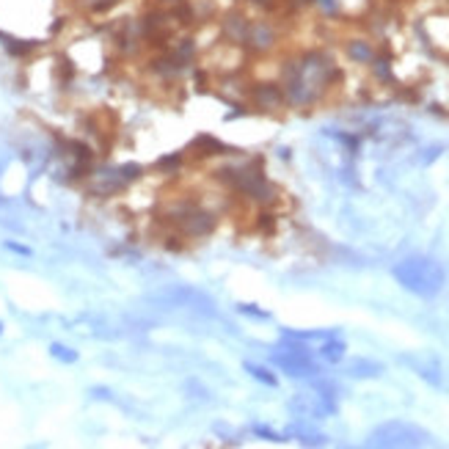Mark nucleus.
<instances>
[{"mask_svg": "<svg viewBox=\"0 0 449 449\" xmlns=\"http://www.w3.org/2000/svg\"><path fill=\"white\" fill-rule=\"evenodd\" d=\"M6 249L14 251V254H23V257H31V249H25V246H20V243H6Z\"/></svg>", "mask_w": 449, "mask_h": 449, "instance_id": "6", "label": "nucleus"}, {"mask_svg": "<svg viewBox=\"0 0 449 449\" xmlns=\"http://www.w3.org/2000/svg\"><path fill=\"white\" fill-rule=\"evenodd\" d=\"M0 334H3V323H0Z\"/></svg>", "mask_w": 449, "mask_h": 449, "instance_id": "7", "label": "nucleus"}, {"mask_svg": "<svg viewBox=\"0 0 449 449\" xmlns=\"http://www.w3.org/2000/svg\"><path fill=\"white\" fill-rule=\"evenodd\" d=\"M190 149H193L196 154H201V157H212V154H220V152H223L220 141L212 138V135H198V138L190 143Z\"/></svg>", "mask_w": 449, "mask_h": 449, "instance_id": "3", "label": "nucleus"}, {"mask_svg": "<svg viewBox=\"0 0 449 449\" xmlns=\"http://www.w3.org/2000/svg\"><path fill=\"white\" fill-rule=\"evenodd\" d=\"M165 303H174V306H182V309H193V312H215L212 306V301L204 295V292H198V290H187V287H176V290H171V292H163L160 295Z\"/></svg>", "mask_w": 449, "mask_h": 449, "instance_id": "2", "label": "nucleus"}, {"mask_svg": "<svg viewBox=\"0 0 449 449\" xmlns=\"http://www.w3.org/2000/svg\"><path fill=\"white\" fill-rule=\"evenodd\" d=\"M171 220L179 227L182 235L187 238H207L215 232V215L201 209L198 204H179V207H171Z\"/></svg>", "mask_w": 449, "mask_h": 449, "instance_id": "1", "label": "nucleus"}, {"mask_svg": "<svg viewBox=\"0 0 449 449\" xmlns=\"http://www.w3.org/2000/svg\"><path fill=\"white\" fill-rule=\"evenodd\" d=\"M50 356L56 358V361H61V364H75L80 356H78V350H72V347H67V345H61V342H53L50 345Z\"/></svg>", "mask_w": 449, "mask_h": 449, "instance_id": "4", "label": "nucleus"}, {"mask_svg": "<svg viewBox=\"0 0 449 449\" xmlns=\"http://www.w3.org/2000/svg\"><path fill=\"white\" fill-rule=\"evenodd\" d=\"M246 369H249V372H251L254 378H260V380H265V383H270V386L276 383V380H273V378H270V375H268L265 369H260V367H254V364H246Z\"/></svg>", "mask_w": 449, "mask_h": 449, "instance_id": "5", "label": "nucleus"}]
</instances>
